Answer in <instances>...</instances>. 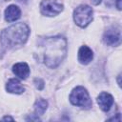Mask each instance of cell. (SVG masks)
Masks as SVG:
<instances>
[{
    "instance_id": "6da1fadb",
    "label": "cell",
    "mask_w": 122,
    "mask_h": 122,
    "mask_svg": "<svg viewBox=\"0 0 122 122\" xmlns=\"http://www.w3.org/2000/svg\"><path fill=\"white\" fill-rule=\"evenodd\" d=\"M43 62L51 69L56 68L67 53V41L62 36H51L42 39L39 43Z\"/></svg>"
},
{
    "instance_id": "7a4b0ae2",
    "label": "cell",
    "mask_w": 122,
    "mask_h": 122,
    "mask_svg": "<svg viewBox=\"0 0 122 122\" xmlns=\"http://www.w3.org/2000/svg\"><path fill=\"white\" fill-rule=\"evenodd\" d=\"M30 29L25 23H17L5 29L0 34L1 44L7 49L22 46L26 43Z\"/></svg>"
},
{
    "instance_id": "3957f363",
    "label": "cell",
    "mask_w": 122,
    "mask_h": 122,
    "mask_svg": "<svg viewBox=\"0 0 122 122\" xmlns=\"http://www.w3.org/2000/svg\"><path fill=\"white\" fill-rule=\"evenodd\" d=\"M70 101L72 105L83 109H90L92 106V102L87 90L82 86H78L72 90L70 95Z\"/></svg>"
},
{
    "instance_id": "277c9868",
    "label": "cell",
    "mask_w": 122,
    "mask_h": 122,
    "mask_svg": "<svg viewBox=\"0 0 122 122\" xmlns=\"http://www.w3.org/2000/svg\"><path fill=\"white\" fill-rule=\"evenodd\" d=\"M73 20L79 27H87L92 21V9L88 5H80L73 11Z\"/></svg>"
},
{
    "instance_id": "5b68a950",
    "label": "cell",
    "mask_w": 122,
    "mask_h": 122,
    "mask_svg": "<svg viewBox=\"0 0 122 122\" xmlns=\"http://www.w3.org/2000/svg\"><path fill=\"white\" fill-rule=\"evenodd\" d=\"M40 10L43 15L54 16L63 10V4L57 0H43L40 4Z\"/></svg>"
},
{
    "instance_id": "8992f818",
    "label": "cell",
    "mask_w": 122,
    "mask_h": 122,
    "mask_svg": "<svg viewBox=\"0 0 122 122\" xmlns=\"http://www.w3.org/2000/svg\"><path fill=\"white\" fill-rule=\"evenodd\" d=\"M103 40L107 45H110V46L119 45L121 40V33L119 29H116L113 27L108 29L103 35Z\"/></svg>"
},
{
    "instance_id": "52a82bcc",
    "label": "cell",
    "mask_w": 122,
    "mask_h": 122,
    "mask_svg": "<svg viewBox=\"0 0 122 122\" xmlns=\"http://www.w3.org/2000/svg\"><path fill=\"white\" fill-rule=\"evenodd\" d=\"M97 103L102 111L108 112L113 104V97L108 92H101L97 97Z\"/></svg>"
},
{
    "instance_id": "ba28073f",
    "label": "cell",
    "mask_w": 122,
    "mask_h": 122,
    "mask_svg": "<svg viewBox=\"0 0 122 122\" xmlns=\"http://www.w3.org/2000/svg\"><path fill=\"white\" fill-rule=\"evenodd\" d=\"M21 16L20 9L15 5H10L5 10V20L7 22H13Z\"/></svg>"
},
{
    "instance_id": "9c48e42d",
    "label": "cell",
    "mask_w": 122,
    "mask_h": 122,
    "mask_svg": "<svg viewBox=\"0 0 122 122\" xmlns=\"http://www.w3.org/2000/svg\"><path fill=\"white\" fill-rule=\"evenodd\" d=\"M93 58V53L92 51L87 47V46H82L79 51H78V60L81 64H89Z\"/></svg>"
},
{
    "instance_id": "30bf717a",
    "label": "cell",
    "mask_w": 122,
    "mask_h": 122,
    "mask_svg": "<svg viewBox=\"0 0 122 122\" xmlns=\"http://www.w3.org/2000/svg\"><path fill=\"white\" fill-rule=\"evenodd\" d=\"M12 71L16 76H18L21 79H26L30 75V68H29L28 64L24 63V62L17 63L15 65H13Z\"/></svg>"
},
{
    "instance_id": "8fae6325",
    "label": "cell",
    "mask_w": 122,
    "mask_h": 122,
    "mask_svg": "<svg viewBox=\"0 0 122 122\" xmlns=\"http://www.w3.org/2000/svg\"><path fill=\"white\" fill-rule=\"evenodd\" d=\"M6 90H7V92H9L10 93H16V94H20V93L24 92V91H25L24 87L21 85L19 80H17L16 78H12L8 81V83L6 85Z\"/></svg>"
},
{
    "instance_id": "7c38bea8",
    "label": "cell",
    "mask_w": 122,
    "mask_h": 122,
    "mask_svg": "<svg viewBox=\"0 0 122 122\" xmlns=\"http://www.w3.org/2000/svg\"><path fill=\"white\" fill-rule=\"evenodd\" d=\"M48 108V102L45 99H38L36 100L35 104H34V110H35V113L36 115H41L45 112V111Z\"/></svg>"
},
{
    "instance_id": "4fadbf2b",
    "label": "cell",
    "mask_w": 122,
    "mask_h": 122,
    "mask_svg": "<svg viewBox=\"0 0 122 122\" xmlns=\"http://www.w3.org/2000/svg\"><path fill=\"white\" fill-rule=\"evenodd\" d=\"M34 84H35V87L38 89V90H43L44 88V81L40 78H35L34 79Z\"/></svg>"
},
{
    "instance_id": "5bb4252c",
    "label": "cell",
    "mask_w": 122,
    "mask_h": 122,
    "mask_svg": "<svg viewBox=\"0 0 122 122\" xmlns=\"http://www.w3.org/2000/svg\"><path fill=\"white\" fill-rule=\"evenodd\" d=\"M121 1L122 0H116V7H117V9L118 10H121Z\"/></svg>"
},
{
    "instance_id": "9a60e30c",
    "label": "cell",
    "mask_w": 122,
    "mask_h": 122,
    "mask_svg": "<svg viewBox=\"0 0 122 122\" xmlns=\"http://www.w3.org/2000/svg\"><path fill=\"white\" fill-rule=\"evenodd\" d=\"M102 0H91V2L93 4V5H99L101 3Z\"/></svg>"
},
{
    "instance_id": "2e32d148",
    "label": "cell",
    "mask_w": 122,
    "mask_h": 122,
    "mask_svg": "<svg viewBox=\"0 0 122 122\" xmlns=\"http://www.w3.org/2000/svg\"><path fill=\"white\" fill-rule=\"evenodd\" d=\"M2 120H3V121H4V120H10V121H13V118L10 117V116H5V117L2 118Z\"/></svg>"
},
{
    "instance_id": "e0dca14e",
    "label": "cell",
    "mask_w": 122,
    "mask_h": 122,
    "mask_svg": "<svg viewBox=\"0 0 122 122\" xmlns=\"http://www.w3.org/2000/svg\"><path fill=\"white\" fill-rule=\"evenodd\" d=\"M120 75H121V74H119V75H118V85H119V86H121V82H120Z\"/></svg>"
},
{
    "instance_id": "ac0fdd59",
    "label": "cell",
    "mask_w": 122,
    "mask_h": 122,
    "mask_svg": "<svg viewBox=\"0 0 122 122\" xmlns=\"http://www.w3.org/2000/svg\"><path fill=\"white\" fill-rule=\"evenodd\" d=\"M19 1H25V2H26V1H27V0H19Z\"/></svg>"
},
{
    "instance_id": "d6986e66",
    "label": "cell",
    "mask_w": 122,
    "mask_h": 122,
    "mask_svg": "<svg viewBox=\"0 0 122 122\" xmlns=\"http://www.w3.org/2000/svg\"><path fill=\"white\" fill-rule=\"evenodd\" d=\"M7 1H9V0H7Z\"/></svg>"
}]
</instances>
